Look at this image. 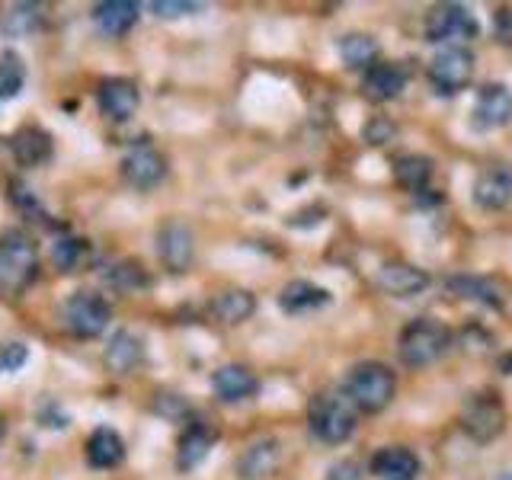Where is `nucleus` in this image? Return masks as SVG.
I'll list each match as a JSON object with an SVG mask.
<instances>
[{
  "mask_svg": "<svg viewBox=\"0 0 512 480\" xmlns=\"http://www.w3.org/2000/svg\"><path fill=\"white\" fill-rule=\"evenodd\" d=\"M87 464L96 471H109V468H119L122 458H125V442L116 429L109 426H96L87 439Z\"/></svg>",
  "mask_w": 512,
  "mask_h": 480,
  "instance_id": "21",
  "label": "nucleus"
},
{
  "mask_svg": "<svg viewBox=\"0 0 512 480\" xmlns=\"http://www.w3.org/2000/svg\"><path fill=\"white\" fill-rule=\"evenodd\" d=\"M333 298L327 288H320L308 279H295V282H288L282 292H279V308L285 314H311V311H320V308H327Z\"/></svg>",
  "mask_w": 512,
  "mask_h": 480,
  "instance_id": "20",
  "label": "nucleus"
},
{
  "mask_svg": "<svg viewBox=\"0 0 512 480\" xmlns=\"http://www.w3.org/2000/svg\"><path fill=\"white\" fill-rule=\"evenodd\" d=\"M39 272L36 240L20 228H7L0 234V292L20 295Z\"/></svg>",
  "mask_w": 512,
  "mask_h": 480,
  "instance_id": "3",
  "label": "nucleus"
},
{
  "mask_svg": "<svg viewBox=\"0 0 512 480\" xmlns=\"http://www.w3.org/2000/svg\"><path fill=\"white\" fill-rule=\"evenodd\" d=\"M157 253H160V263L170 272H186L192 266V256H196L192 231L183 221H167L164 228L157 231Z\"/></svg>",
  "mask_w": 512,
  "mask_h": 480,
  "instance_id": "11",
  "label": "nucleus"
},
{
  "mask_svg": "<svg viewBox=\"0 0 512 480\" xmlns=\"http://www.w3.org/2000/svg\"><path fill=\"white\" fill-rule=\"evenodd\" d=\"M96 103H100V112L112 122H128L141 106V90L135 80L128 77H109L96 90Z\"/></svg>",
  "mask_w": 512,
  "mask_h": 480,
  "instance_id": "10",
  "label": "nucleus"
},
{
  "mask_svg": "<svg viewBox=\"0 0 512 480\" xmlns=\"http://www.w3.org/2000/svg\"><path fill=\"white\" fill-rule=\"evenodd\" d=\"M372 474L378 480H416L420 474V458L407 445H384L372 455Z\"/></svg>",
  "mask_w": 512,
  "mask_h": 480,
  "instance_id": "16",
  "label": "nucleus"
},
{
  "mask_svg": "<svg viewBox=\"0 0 512 480\" xmlns=\"http://www.w3.org/2000/svg\"><path fill=\"white\" fill-rule=\"evenodd\" d=\"M512 122V93L506 84H484L477 90L474 106V128L490 132V128H503Z\"/></svg>",
  "mask_w": 512,
  "mask_h": 480,
  "instance_id": "13",
  "label": "nucleus"
},
{
  "mask_svg": "<svg viewBox=\"0 0 512 480\" xmlns=\"http://www.w3.org/2000/svg\"><path fill=\"white\" fill-rule=\"evenodd\" d=\"M452 349V330L436 317H416L397 336V356L407 368H426Z\"/></svg>",
  "mask_w": 512,
  "mask_h": 480,
  "instance_id": "2",
  "label": "nucleus"
},
{
  "mask_svg": "<svg viewBox=\"0 0 512 480\" xmlns=\"http://www.w3.org/2000/svg\"><path fill=\"white\" fill-rule=\"evenodd\" d=\"M10 151H13L16 164H20V167L36 170V167H42V164L52 160L55 144H52V135H48L45 128L23 125V128H16V132L10 135Z\"/></svg>",
  "mask_w": 512,
  "mask_h": 480,
  "instance_id": "14",
  "label": "nucleus"
},
{
  "mask_svg": "<svg viewBox=\"0 0 512 480\" xmlns=\"http://www.w3.org/2000/svg\"><path fill=\"white\" fill-rule=\"evenodd\" d=\"M119 170H122L128 186L148 192V189H154L167 176V160L160 157L148 141H141V144H135V148H128L122 154Z\"/></svg>",
  "mask_w": 512,
  "mask_h": 480,
  "instance_id": "9",
  "label": "nucleus"
},
{
  "mask_svg": "<svg viewBox=\"0 0 512 480\" xmlns=\"http://www.w3.org/2000/svg\"><path fill=\"white\" fill-rule=\"evenodd\" d=\"M496 36L512 42V10H496Z\"/></svg>",
  "mask_w": 512,
  "mask_h": 480,
  "instance_id": "37",
  "label": "nucleus"
},
{
  "mask_svg": "<svg viewBox=\"0 0 512 480\" xmlns=\"http://www.w3.org/2000/svg\"><path fill=\"white\" fill-rule=\"evenodd\" d=\"M212 391L224 404H240V400H250L260 391V381L247 365H221L212 375Z\"/></svg>",
  "mask_w": 512,
  "mask_h": 480,
  "instance_id": "18",
  "label": "nucleus"
},
{
  "mask_svg": "<svg viewBox=\"0 0 512 480\" xmlns=\"http://www.w3.org/2000/svg\"><path fill=\"white\" fill-rule=\"evenodd\" d=\"M279 455H282V448H279L276 439L253 442L247 452L237 458V477L240 480H263V477H269L272 471H276Z\"/></svg>",
  "mask_w": 512,
  "mask_h": 480,
  "instance_id": "22",
  "label": "nucleus"
},
{
  "mask_svg": "<svg viewBox=\"0 0 512 480\" xmlns=\"http://www.w3.org/2000/svg\"><path fill=\"white\" fill-rule=\"evenodd\" d=\"M26 87V64L16 52L0 55V106L16 100Z\"/></svg>",
  "mask_w": 512,
  "mask_h": 480,
  "instance_id": "31",
  "label": "nucleus"
},
{
  "mask_svg": "<svg viewBox=\"0 0 512 480\" xmlns=\"http://www.w3.org/2000/svg\"><path fill=\"white\" fill-rule=\"evenodd\" d=\"M330 480H359V468H356L352 461H349V464H336Z\"/></svg>",
  "mask_w": 512,
  "mask_h": 480,
  "instance_id": "38",
  "label": "nucleus"
},
{
  "mask_svg": "<svg viewBox=\"0 0 512 480\" xmlns=\"http://www.w3.org/2000/svg\"><path fill=\"white\" fill-rule=\"evenodd\" d=\"M461 429L468 432L471 442H480V445L493 442L506 429L503 400L496 397L493 391L471 394L468 400H464V410H461Z\"/></svg>",
  "mask_w": 512,
  "mask_h": 480,
  "instance_id": "5",
  "label": "nucleus"
},
{
  "mask_svg": "<svg viewBox=\"0 0 512 480\" xmlns=\"http://www.w3.org/2000/svg\"><path fill=\"white\" fill-rule=\"evenodd\" d=\"M448 292H455L458 298H468V301H480V304H490V308H500L503 298L496 292V285L487 279H477V276H455L445 282Z\"/></svg>",
  "mask_w": 512,
  "mask_h": 480,
  "instance_id": "30",
  "label": "nucleus"
},
{
  "mask_svg": "<svg viewBox=\"0 0 512 480\" xmlns=\"http://www.w3.org/2000/svg\"><path fill=\"white\" fill-rule=\"evenodd\" d=\"M64 324L80 340H93V336H103L109 320H112V308L96 295V292H74L68 301H64Z\"/></svg>",
  "mask_w": 512,
  "mask_h": 480,
  "instance_id": "7",
  "label": "nucleus"
},
{
  "mask_svg": "<svg viewBox=\"0 0 512 480\" xmlns=\"http://www.w3.org/2000/svg\"><path fill=\"white\" fill-rule=\"evenodd\" d=\"M429 84L439 96H455L471 84L474 77V55L464 45H448L429 61Z\"/></svg>",
  "mask_w": 512,
  "mask_h": 480,
  "instance_id": "6",
  "label": "nucleus"
},
{
  "mask_svg": "<svg viewBox=\"0 0 512 480\" xmlns=\"http://www.w3.org/2000/svg\"><path fill=\"white\" fill-rule=\"evenodd\" d=\"M480 32L474 13L464 4H439L426 13L423 36L426 42H452V39H474Z\"/></svg>",
  "mask_w": 512,
  "mask_h": 480,
  "instance_id": "8",
  "label": "nucleus"
},
{
  "mask_svg": "<svg viewBox=\"0 0 512 480\" xmlns=\"http://www.w3.org/2000/svg\"><path fill=\"white\" fill-rule=\"evenodd\" d=\"M157 413H164V416H180L186 413V404L176 394H157Z\"/></svg>",
  "mask_w": 512,
  "mask_h": 480,
  "instance_id": "36",
  "label": "nucleus"
},
{
  "mask_svg": "<svg viewBox=\"0 0 512 480\" xmlns=\"http://www.w3.org/2000/svg\"><path fill=\"white\" fill-rule=\"evenodd\" d=\"M148 10L157 16V20H180V16L199 13L202 4H192V0H151Z\"/></svg>",
  "mask_w": 512,
  "mask_h": 480,
  "instance_id": "33",
  "label": "nucleus"
},
{
  "mask_svg": "<svg viewBox=\"0 0 512 480\" xmlns=\"http://www.w3.org/2000/svg\"><path fill=\"white\" fill-rule=\"evenodd\" d=\"M394 138V122H388L384 116H375L365 125V141L368 144H388Z\"/></svg>",
  "mask_w": 512,
  "mask_h": 480,
  "instance_id": "35",
  "label": "nucleus"
},
{
  "mask_svg": "<svg viewBox=\"0 0 512 480\" xmlns=\"http://www.w3.org/2000/svg\"><path fill=\"white\" fill-rule=\"evenodd\" d=\"M84 253H87V244H84V240L71 237V234L55 237V244H52V260H55V266L61 272H74Z\"/></svg>",
  "mask_w": 512,
  "mask_h": 480,
  "instance_id": "32",
  "label": "nucleus"
},
{
  "mask_svg": "<svg viewBox=\"0 0 512 480\" xmlns=\"http://www.w3.org/2000/svg\"><path fill=\"white\" fill-rule=\"evenodd\" d=\"M308 426L317 442L324 445H343L356 436V407L343 394L320 391L308 404Z\"/></svg>",
  "mask_w": 512,
  "mask_h": 480,
  "instance_id": "4",
  "label": "nucleus"
},
{
  "mask_svg": "<svg viewBox=\"0 0 512 480\" xmlns=\"http://www.w3.org/2000/svg\"><path fill=\"white\" fill-rule=\"evenodd\" d=\"M381 292H388L391 298H416L429 288V276L413 263H384L375 276Z\"/></svg>",
  "mask_w": 512,
  "mask_h": 480,
  "instance_id": "15",
  "label": "nucleus"
},
{
  "mask_svg": "<svg viewBox=\"0 0 512 480\" xmlns=\"http://www.w3.org/2000/svg\"><path fill=\"white\" fill-rule=\"evenodd\" d=\"M138 16H141V4H135V0H103V4L93 7V23L109 39L125 36L138 23Z\"/></svg>",
  "mask_w": 512,
  "mask_h": 480,
  "instance_id": "19",
  "label": "nucleus"
},
{
  "mask_svg": "<svg viewBox=\"0 0 512 480\" xmlns=\"http://www.w3.org/2000/svg\"><path fill=\"white\" fill-rule=\"evenodd\" d=\"M397 394V375L384 362H359L346 372L343 397L362 413H381Z\"/></svg>",
  "mask_w": 512,
  "mask_h": 480,
  "instance_id": "1",
  "label": "nucleus"
},
{
  "mask_svg": "<svg viewBox=\"0 0 512 480\" xmlns=\"http://www.w3.org/2000/svg\"><path fill=\"white\" fill-rule=\"evenodd\" d=\"M340 58L349 71H368L378 64V42L365 32H349V36L340 39Z\"/></svg>",
  "mask_w": 512,
  "mask_h": 480,
  "instance_id": "27",
  "label": "nucleus"
},
{
  "mask_svg": "<svg viewBox=\"0 0 512 480\" xmlns=\"http://www.w3.org/2000/svg\"><path fill=\"white\" fill-rule=\"evenodd\" d=\"M503 480H512V471H509V474H506V477H503Z\"/></svg>",
  "mask_w": 512,
  "mask_h": 480,
  "instance_id": "41",
  "label": "nucleus"
},
{
  "mask_svg": "<svg viewBox=\"0 0 512 480\" xmlns=\"http://www.w3.org/2000/svg\"><path fill=\"white\" fill-rule=\"evenodd\" d=\"M362 90L368 100L375 103H391L397 100L400 93L407 90V71L400 68V64H391V61H381L375 68H368L365 77H362Z\"/></svg>",
  "mask_w": 512,
  "mask_h": 480,
  "instance_id": "17",
  "label": "nucleus"
},
{
  "mask_svg": "<svg viewBox=\"0 0 512 480\" xmlns=\"http://www.w3.org/2000/svg\"><path fill=\"white\" fill-rule=\"evenodd\" d=\"M42 29V7L39 4H10L0 13V32L7 39H26Z\"/></svg>",
  "mask_w": 512,
  "mask_h": 480,
  "instance_id": "26",
  "label": "nucleus"
},
{
  "mask_svg": "<svg viewBox=\"0 0 512 480\" xmlns=\"http://www.w3.org/2000/svg\"><path fill=\"white\" fill-rule=\"evenodd\" d=\"M474 202L484 212H503L512 205V167L493 164L477 173L474 180Z\"/></svg>",
  "mask_w": 512,
  "mask_h": 480,
  "instance_id": "12",
  "label": "nucleus"
},
{
  "mask_svg": "<svg viewBox=\"0 0 512 480\" xmlns=\"http://www.w3.org/2000/svg\"><path fill=\"white\" fill-rule=\"evenodd\" d=\"M215 445V432L202 426V423H192L183 436H180V448H176V468L180 471H192L208 458Z\"/></svg>",
  "mask_w": 512,
  "mask_h": 480,
  "instance_id": "24",
  "label": "nucleus"
},
{
  "mask_svg": "<svg viewBox=\"0 0 512 480\" xmlns=\"http://www.w3.org/2000/svg\"><path fill=\"white\" fill-rule=\"evenodd\" d=\"M0 442H4V423H0Z\"/></svg>",
  "mask_w": 512,
  "mask_h": 480,
  "instance_id": "40",
  "label": "nucleus"
},
{
  "mask_svg": "<svg viewBox=\"0 0 512 480\" xmlns=\"http://www.w3.org/2000/svg\"><path fill=\"white\" fill-rule=\"evenodd\" d=\"M106 282H109V288H116V292H122V295H138V292H148L151 288L148 269L135 260H122V263L112 266L106 272Z\"/></svg>",
  "mask_w": 512,
  "mask_h": 480,
  "instance_id": "28",
  "label": "nucleus"
},
{
  "mask_svg": "<svg viewBox=\"0 0 512 480\" xmlns=\"http://www.w3.org/2000/svg\"><path fill=\"white\" fill-rule=\"evenodd\" d=\"M29 362V349L23 343H0V375L20 372V368Z\"/></svg>",
  "mask_w": 512,
  "mask_h": 480,
  "instance_id": "34",
  "label": "nucleus"
},
{
  "mask_svg": "<svg viewBox=\"0 0 512 480\" xmlns=\"http://www.w3.org/2000/svg\"><path fill=\"white\" fill-rule=\"evenodd\" d=\"M394 180L410 189V192H423L426 183L432 180V160L423 154H404L394 160Z\"/></svg>",
  "mask_w": 512,
  "mask_h": 480,
  "instance_id": "29",
  "label": "nucleus"
},
{
  "mask_svg": "<svg viewBox=\"0 0 512 480\" xmlns=\"http://www.w3.org/2000/svg\"><path fill=\"white\" fill-rule=\"evenodd\" d=\"M500 368H503V375H512V356L500 359Z\"/></svg>",
  "mask_w": 512,
  "mask_h": 480,
  "instance_id": "39",
  "label": "nucleus"
},
{
  "mask_svg": "<svg viewBox=\"0 0 512 480\" xmlns=\"http://www.w3.org/2000/svg\"><path fill=\"white\" fill-rule=\"evenodd\" d=\"M256 311V298L247 288H228V292H218L212 301V314L221 320V324H244L247 317H253Z\"/></svg>",
  "mask_w": 512,
  "mask_h": 480,
  "instance_id": "25",
  "label": "nucleus"
},
{
  "mask_svg": "<svg viewBox=\"0 0 512 480\" xmlns=\"http://www.w3.org/2000/svg\"><path fill=\"white\" fill-rule=\"evenodd\" d=\"M144 362V343L141 336H135L132 330H116L112 340L106 346V365L116 375H132L135 368Z\"/></svg>",
  "mask_w": 512,
  "mask_h": 480,
  "instance_id": "23",
  "label": "nucleus"
}]
</instances>
